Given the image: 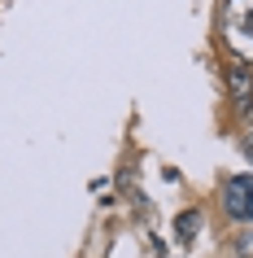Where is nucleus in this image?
I'll use <instances>...</instances> for the list:
<instances>
[{
	"instance_id": "1",
	"label": "nucleus",
	"mask_w": 253,
	"mask_h": 258,
	"mask_svg": "<svg viewBox=\"0 0 253 258\" xmlns=\"http://www.w3.org/2000/svg\"><path fill=\"white\" fill-rule=\"evenodd\" d=\"M223 206H227V215L231 219H249L253 223V175H236V179H227V188H223Z\"/></svg>"
},
{
	"instance_id": "2",
	"label": "nucleus",
	"mask_w": 253,
	"mask_h": 258,
	"mask_svg": "<svg viewBox=\"0 0 253 258\" xmlns=\"http://www.w3.org/2000/svg\"><path fill=\"white\" fill-rule=\"evenodd\" d=\"M227 92H231V101L244 109L253 101V70L249 66H227Z\"/></svg>"
},
{
	"instance_id": "3",
	"label": "nucleus",
	"mask_w": 253,
	"mask_h": 258,
	"mask_svg": "<svg viewBox=\"0 0 253 258\" xmlns=\"http://www.w3.org/2000/svg\"><path fill=\"white\" fill-rule=\"evenodd\" d=\"M197 228H201V215H197V210H188V215L179 219V241H192Z\"/></svg>"
},
{
	"instance_id": "4",
	"label": "nucleus",
	"mask_w": 253,
	"mask_h": 258,
	"mask_svg": "<svg viewBox=\"0 0 253 258\" xmlns=\"http://www.w3.org/2000/svg\"><path fill=\"white\" fill-rule=\"evenodd\" d=\"M240 118H244V136H253V101L240 109Z\"/></svg>"
},
{
	"instance_id": "5",
	"label": "nucleus",
	"mask_w": 253,
	"mask_h": 258,
	"mask_svg": "<svg viewBox=\"0 0 253 258\" xmlns=\"http://www.w3.org/2000/svg\"><path fill=\"white\" fill-rule=\"evenodd\" d=\"M244 153H249V162H253V136H244Z\"/></svg>"
}]
</instances>
